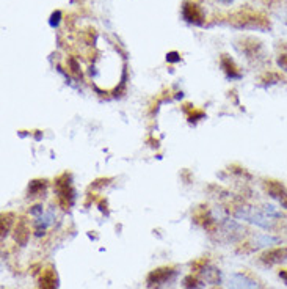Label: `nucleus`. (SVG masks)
Here are the masks:
<instances>
[{"mask_svg": "<svg viewBox=\"0 0 287 289\" xmlns=\"http://www.w3.org/2000/svg\"><path fill=\"white\" fill-rule=\"evenodd\" d=\"M279 74H276V72H268V74H265V76L262 77V82L265 84V85H270V84H276V82H279Z\"/></svg>", "mask_w": 287, "mask_h": 289, "instance_id": "19", "label": "nucleus"}, {"mask_svg": "<svg viewBox=\"0 0 287 289\" xmlns=\"http://www.w3.org/2000/svg\"><path fill=\"white\" fill-rule=\"evenodd\" d=\"M279 277H281L286 281V283H287V270H281V272H279Z\"/></svg>", "mask_w": 287, "mask_h": 289, "instance_id": "27", "label": "nucleus"}, {"mask_svg": "<svg viewBox=\"0 0 287 289\" xmlns=\"http://www.w3.org/2000/svg\"><path fill=\"white\" fill-rule=\"evenodd\" d=\"M104 182H105V184H109V182H110V179H97V181L93 184V187H102V186H104Z\"/></svg>", "mask_w": 287, "mask_h": 289, "instance_id": "26", "label": "nucleus"}, {"mask_svg": "<svg viewBox=\"0 0 287 289\" xmlns=\"http://www.w3.org/2000/svg\"><path fill=\"white\" fill-rule=\"evenodd\" d=\"M220 2H223V3H226V5H229V3L234 2V0H220Z\"/></svg>", "mask_w": 287, "mask_h": 289, "instance_id": "28", "label": "nucleus"}, {"mask_svg": "<svg viewBox=\"0 0 287 289\" xmlns=\"http://www.w3.org/2000/svg\"><path fill=\"white\" fill-rule=\"evenodd\" d=\"M184 288L185 289H201V283L199 280L193 277V275H187L184 278Z\"/></svg>", "mask_w": 287, "mask_h": 289, "instance_id": "18", "label": "nucleus"}, {"mask_svg": "<svg viewBox=\"0 0 287 289\" xmlns=\"http://www.w3.org/2000/svg\"><path fill=\"white\" fill-rule=\"evenodd\" d=\"M60 18H62V11H55V13L50 16V25H52V27H57L58 22H60Z\"/></svg>", "mask_w": 287, "mask_h": 289, "instance_id": "21", "label": "nucleus"}, {"mask_svg": "<svg viewBox=\"0 0 287 289\" xmlns=\"http://www.w3.org/2000/svg\"><path fill=\"white\" fill-rule=\"evenodd\" d=\"M52 222H54V211H49L46 214H41L36 220V236H41Z\"/></svg>", "mask_w": 287, "mask_h": 289, "instance_id": "13", "label": "nucleus"}, {"mask_svg": "<svg viewBox=\"0 0 287 289\" xmlns=\"http://www.w3.org/2000/svg\"><path fill=\"white\" fill-rule=\"evenodd\" d=\"M229 289H259V285L245 273H232L228 280Z\"/></svg>", "mask_w": 287, "mask_h": 289, "instance_id": "5", "label": "nucleus"}, {"mask_svg": "<svg viewBox=\"0 0 287 289\" xmlns=\"http://www.w3.org/2000/svg\"><path fill=\"white\" fill-rule=\"evenodd\" d=\"M236 217L250 222V223L258 225L264 229H268V228L273 226V220H271V217H268L264 211H259V209H256V207H251V206L237 207Z\"/></svg>", "mask_w": 287, "mask_h": 289, "instance_id": "2", "label": "nucleus"}, {"mask_svg": "<svg viewBox=\"0 0 287 289\" xmlns=\"http://www.w3.org/2000/svg\"><path fill=\"white\" fill-rule=\"evenodd\" d=\"M55 192L60 206L65 211H67L72 206L74 201V189L71 184V175L69 173H62L55 179Z\"/></svg>", "mask_w": 287, "mask_h": 289, "instance_id": "3", "label": "nucleus"}, {"mask_svg": "<svg viewBox=\"0 0 287 289\" xmlns=\"http://www.w3.org/2000/svg\"><path fill=\"white\" fill-rule=\"evenodd\" d=\"M278 66H279L281 69L287 71V54L279 55V58H278Z\"/></svg>", "mask_w": 287, "mask_h": 289, "instance_id": "22", "label": "nucleus"}, {"mask_svg": "<svg viewBox=\"0 0 287 289\" xmlns=\"http://www.w3.org/2000/svg\"><path fill=\"white\" fill-rule=\"evenodd\" d=\"M195 219H196V222H199V223H201L204 228L209 229V231H214V229H215V220H214L212 217H210L207 212L196 214Z\"/></svg>", "mask_w": 287, "mask_h": 289, "instance_id": "16", "label": "nucleus"}, {"mask_svg": "<svg viewBox=\"0 0 287 289\" xmlns=\"http://www.w3.org/2000/svg\"><path fill=\"white\" fill-rule=\"evenodd\" d=\"M264 189L267 190V194L271 198L278 200V201L281 203V206H284L287 209V190L281 182L275 179H267V181H264Z\"/></svg>", "mask_w": 287, "mask_h": 289, "instance_id": "4", "label": "nucleus"}, {"mask_svg": "<svg viewBox=\"0 0 287 289\" xmlns=\"http://www.w3.org/2000/svg\"><path fill=\"white\" fill-rule=\"evenodd\" d=\"M32 214H33V216H40V214H43V206H40V204L33 206Z\"/></svg>", "mask_w": 287, "mask_h": 289, "instance_id": "25", "label": "nucleus"}, {"mask_svg": "<svg viewBox=\"0 0 287 289\" xmlns=\"http://www.w3.org/2000/svg\"><path fill=\"white\" fill-rule=\"evenodd\" d=\"M47 189V181L46 179H35L28 184V197H40L43 195Z\"/></svg>", "mask_w": 287, "mask_h": 289, "instance_id": "12", "label": "nucleus"}, {"mask_svg": "<svg viewBox=\"0 0 287 289\" xmlns=\"http://www.w3.org/2000/svg\"><path fill=\"white\" fill-rule=\"evenodd\" d=\"M231 24L239 28H253V30H267L270 28V21L265 14L253 10H240L231 18Z\"/></svg>", "mask_w": 287, "mask_h": 289, "instance_id": "1", "label": "nucleus"}, {"mask_svg": "<svg viewBox=\"0 0 287 289\" xmlns=\"http://www.w3.org/2000/svg\"><path fill=\"white\" fill-rule=\"evenodd\" d=\"M69 66H71V72H72V76H74L75 79L82 77V74H80V71H79V65H77V62L74 60V58H69Z\"/></svg>", "mask_w": 287, "mask_h": 289, "instance_id": "20", "label": "nucleus"}, {"mask_svg": "<svg viewBox=\"0 0 287 289\" xmlns=\"http://www.w3.org/2000/svg\"><path fill=\"white\" fill-rule=\"evenodd\" d=\"M261 261L265 266H276L287 261V247H276L262 253Z\"/></svg>", "mask_w": 287, "mask_h": 289, "instance_id": "6", "label": "nucleus"}, {"mask_svg": "<svg viewBox=\"0 0 287 289\" xmlns=\"http://www.w3.org/2000/svg\"><path fill=\"white\" fill-rule=\"evenodd\" d=\"M167 60L171 63H176V62H180V57L177 52H170V54L167 55Z\"/></svg>", "mask_w": 287, "mask_h": 289, "instance_id": "23", "label": "nucleus"}, {"mask_svg": "<svg viewBox=\"0 0 287 289\" xmlns=\"http://www.w3.org/2000/svg\"><path fill=\"white\" fill-rule=\"evenodd\" d=\"M202 116H204L202 112H196V110L193 109V113H192L190 116H188V118H190V121H198L199 118H202Z\"/></svg>", "mask_w": 287, "mask_h": 289, "instance_id": "24", "label": "nucleus"}, {"mask_svg": "<svg viewBox=\"0 0 287 289\" xmlns=\"http://www.w3.org/2000/svg\"><path fill=\"white\" fill-rule=\"evenodd\" d=\"M30 239V228L25 219H19L16 226H14V241H16L21 247L27 245V242Z\"/></svg>", "mask_w": 287, "mask_h": 289, "instance_id": "9", "label": "nucleus"}, {"mask_svg": "<svg viewBox=\"0 0 287 289\" xmlns=\"http://www.w3.org/2000/svg\"><path fill=\"white\" fill-rule=\"evenodd\" d=\"M173 275H175V269L173 267H158L154 269L153 272H149V275L146 278L148 286H158L168 281Z\"/></svg>", "mask_w": 287, "mask_h": 289, "instance_id": "8", "label": "nucleus"}, {"mask_svg": "<svg viewBox=\"0 0 287 289\" xmlns=\"http://www.w3.org/2000/svg\"><path fill=\"white\" fill-rule=\"evenodd\" d=\"M201 273L207 283H210V285L220 283V270H217L215 267H212V266H206V267L201 270Z\"/></svg>", "mask_w": 287, "mask_h": 289, "instance_id": "14", "label": "nucleus"}, {"mask_svg": "<svg viewBox=\"0 0 287 289\" xmlns=\"http://www.w3.org/2000/svg\"><path fill=\"white\" fill-rule=\"evenodd\" d=\"M40 289H57V275L52 269H46L41 273Z\"/></svg>", "mask_w": 287, "mask_h": 289, "instance_id": "11", "label": "nucleus"}, {"mask_svg": "<svg viewBox=\"0 0 287 289\" xmlns=\"http://www.w3.org/2000/svg\"><path fill=\"white\" fill-rule=\"evenodd\" d=\"M13 222H14V214L13 212L2 214V226H0V229H2V238H5V236L8 234L10 228L13 225Z\"/></svg>", "mask_w": 287, "mask_h": 289, "instance_id": "17", "label": "nucleus"}, {"mask_svg": "<svg viewBox=\"0 0 287 289\" xmlns=\"http://www.w3.org/2000/svg\"><path fill=\"white\" fill-rule=\"evenodd\" d=\"M220 63H221V69L224 71V74L229 79H240L242 77V74H240V71L237 68V65L234 63L228 55H221Z\"/></svg>", "mask_w": 287, "mask_h": 289, "instance_id": "10", "label": "nucleus"}, {"mask_svg": "<svg viewBox=\"0 0 287 289\" xmlns=\"http://www.w3.org/2000/svg\"><path fill=\"white\" fill-rule=\"evenodd\" d=\"M243 50H245V54H246L248 57L258 55V52L261 50V43L256 41L254 38H248V40H245V43H243Z\"/></svg>", "mask_w": 287, "mask_h": 289, "instance_id": "15", "label": "nucleus"}, {"mask_svg": "<svg viewBox=\"0 0 287 289\" xmlns=\"http://www.w3.org/2000/svg\"><path fill=\"white\" fill-rule=\"evenodd\" d=\"M182 18L195 25H201L204 21L202 10L195 2H185L182 6Z\"/></svg>", "mask_w": 287, "mask_h": 289, "instance_id": "7", "label": "nucleus"}]
</instances>
